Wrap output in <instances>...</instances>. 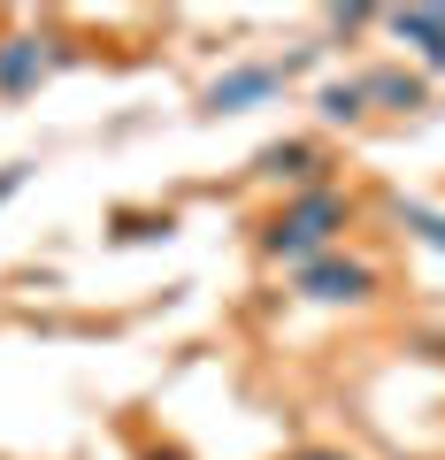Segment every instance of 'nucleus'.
Here are the masks:
<instances>
[{
  "label": "nucleus",
  "instance_id": "f257e3e1",
  "mask_svg": "<svg viewBox=\"0 0 445 460\" xmlns=\"http://www.w3.org/2000/svg\"><path fill=\"white\" fill-rule=\"evenodd\" d=\"M346 230H353V192L307 184V192H292L262 230H254V253H262V261H284V269H307V261H323V253H338Z\"/></svg>",
  "mask_w": 445,
  "mask_h": 460
},
{
  "label": "nucleus",
  "instance_id": "f03ea898",
  "mask_svg": "<svg viewBox=\"0 0 445 460\" xmlns=\"http://www.w3.org/2000/svg\"><path fill=\"white\" fill-rule=\"evenodd\" d=\"M323 47H299V54H284V62H238V69H223V77L200 93V115H246V108H269V100L284 93V84L299 77V69L315 62Z\"/></svg>",
  "mask_w": 445,
  "mask_h": 460
},
{
  "label": "nucleus",
  "instance_id": "7ed1b4c3",
  "mask_svg": "<svg viewBox=\"0 0 445 460\" xmlns=\"http://www.w3.org/2000/svg\"><path fill=\"white\" fill-rule=\"evenodd\" d=\"M292 292L315 299V307H361V299L384 292V269L361 261V253H323V261L292 269Z\"/></svg>",
  "mask_w": 445,
  "mask_h": 460
},
{
  "label": "nucleus",
  "instance_id": "20e7f679",
  "mask_svg": "<svg viewBox=\"0 0 445 460\" xmlns=\"http://www.w3.org/2000/svg\"><path fill=\"white\" fill-rule=\"evenodd\" d=\"M69 62L62 39H39V31H8L0 39V100H31L54 69Z\"/></svg>",
  "mask_w": 445,
  "mask_h": 460
},
{
  "label": "nucleus",
  "instance_id": "39448f33",
  "mask_svg": "<svg viewBox=\"0 0 445 460\" xmlns=\"http://www.w3.org/2000/svg\"><path fill=\"white\" fill-rule=\"evenodd\" d=\"M254 177L307 192V184H323V146H315V138H269V146L254 154Z\"/></svg>",
  "mask_w": 445,
  "mask_h": 460
},
{
  "label": "nucleus",
  "instance_id": "423d86ee",
  "mask_svg": "<svg viewBox=\"0 0 445 460\" xmlns=\"http://www.w3.org/2000/svg\"><path fill=\"white\" fill-rule=\"evenodd\" d=\"M384 31H392L399 47H414V54L445 77V8H392V16H384Z\"/></svg>",
  "mask_w": 445,
  "mask_h": 460
},
{
  "label": "nucleus",
  "instance_id": "0eeeda50",
  "mask_svg": "<svg viewBox=\"0 0 445 460\" xmlns=\"http://www.w3.org/2000/svg\"><path fill=\"white\" fill-rule=\"evenodd\" d=\"M361 93H369V108H392V115L430 108V77H414V69H399V62H377L361 77Z\"/></svg>",
  "mask_w": 445,
  "mask_h": 460
},
{
  "label": "nucleus",
  "instance_id": "6e6552de",
  "mask_svg": "<svg viewBox=\"0 0 445 460\" xmlns=\"http://www.w3.org/2000/svg\"><path fill=\"white\" fill-rule=\"evenodd\" d=\"M315 115H323V123H361V115H369L361 77H330L323 93H315Z\"/></svg>",
  "mask_w": 445,
  "mask_h": 460
},
{
  "label": "nucleus",
  "instance_id": "1a4fd4ad",
  "mask_svg": "<svg viewBox=\"0 0 445 460\" xmlns=\"http://www.w3.org/2000/svg\"><path fill=\"white\" fill-rule=\"evenodd\" d=\"M392 215H399V230H414L423 246H438V253H445V215H438V208H423V199H399Z\"/></svg>",
  "mask_w": 445,
  "mask_h": 460
},
{
  "label": "nucleus",
  "instance_id": "9d476101",
  "mask_svg": "<svg viewBox=\"0 0 445 460\" xmlns=\"http://www.w3.org/2000/svg\"><path fill=\"white\" fill-rule=\"evenodd\" d=\"M169 230H177V215H116V238H123V246H131V238H169Z\"/></svg>",
  "mask_w": 445,
  "mask_h": 460
},
{
  "label": "nucleus",
  "instance_id": "9b49d317",
  "mask_svg": "<svg viewBox=\"0 0 445 460\" xmlns=\"http://www.w3.org/2000/svg\"><path fill=\"white\" fill-rule=\"evenodd\" d=\"M369 23H384L377 8H330V31H338V39H353V31H369Z\"/></svg>",
  "mask_w": 445,
  "mask_h": 460
},
{
  "label": "nucleus",
  "instance_id": "f8f14e48",
  "mask_svg": "<svg viewBox=\"0 0 445 460\" xmlns=\"http://www.w3.org/2000/svg\"><path fill=\"white\" fill-rule=\"evenodd\" d=\"M23 184H31V162H8V169H0V208H8Z\"/></svg>",
  "mask_w": 445,
  "mask_h": 460
},
{
  "label": "nucleus",
  "instance_id": "ddd939ff",
  "mask_svg": "<svg viewBox=\"0 0 445 460\" xmlns=\"http://www.w3.org/2000/svg\"><path fill=\"white\" fill-rule=\"evenodd\" d=\"M284 460H353L346 445H299V453H284Z\"/></svg>",
  "mask_w": 445,
  "mask_h": 460
},
{
  "label": "nucleus",
  "instance_id": "4468645a",
  "mask_svg": "<svg viewBox=\"0 0 445 460\" xmlns=\"http://www.w3.org/2000/svg\"><path fill=\"white\" fill-rule=\"evenodd\" d=\"M138 460H192V453H177V445H147Z\"/></svg>",
  "mask_w": 445,
  "mask_h": 460
}]
</instances>
